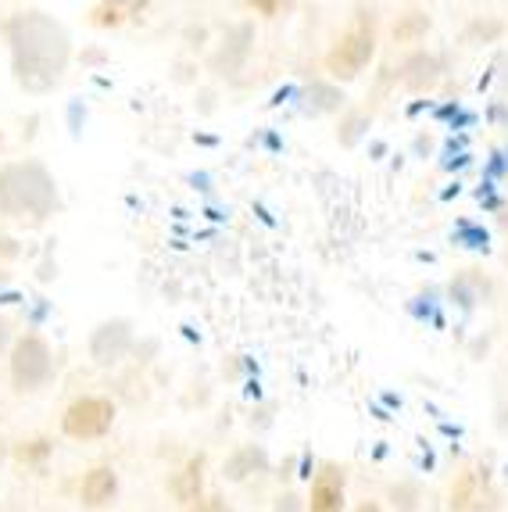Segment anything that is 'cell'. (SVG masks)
Returning <instances> with one entry per match:
<instances>
[{
    "mask_svg": "<svg viewBox=\"0 0 508 512\" xmlns=\"http://www.w3.org/2000/svg\"><path fill=\"white\" fill-rule=\"evenodd\" d=\"M11 47H15V76L26 90H47L65 72L68 40L61 26H54L40 11H26L11 22Z\"/></svg>",
    "mask_w": 508,
    "mask_h": 512,
    "instance_id": "6da1fadb",
    "label": "cell"
},
{
    "mask_svg": "<svg viewBox=\"0 0 508 512\" xmlns=\"http://www.w3.org/2000/svg\"><path fill=\"white\" fill-rule=\"evenodd\" d=\"M54 205V183L40 165H15L0 176V208L8 215L43 219Z\"/></svg>",
    "mask_w": 508,
    "mask_h": 512,
    "instance_id": "7a4b0ae2",
    "label": "cell"
},
{
    "mask_svg": "<svg viewBox=\"0 0 508 512\" xmlns=\"http://www.w3.org/2000/svg\"><path fill=\"white\" fill-rule=\"evenodd\" d=\"M51 373H54V362L47 341L36 337V333H26L15 344V351H11V380H15V387L18 391H36L40 384L51 380Z\"/></svg>",
    "mask_w": 508,
    "mask_h": 512,
    "instance_id": "3957f363",
    "label": "cell"
},
{
    "mask_svg": "<svg viewBox=\"0 0 508 512\" xmlns=\"http://www.w3.org/2000/svg\"><path fill=\"white\" fill-rule=\"evenodd\" d=\"M115 423V405L108 398H79L65 409L61 416V430L76 441H94V437H104Z\"/></svg>",
    "mask_w": 508,
    "mask_h": 512,
    "instance_id": "277c9868",
    "label": "cell"
},
{
    "mask_svg": "<svg viewBox=\"0 0 508 512\" xmlns=\"http://www.w3.org/2000/svg\"><path fill=\"white\" fill-rule=\"evenodd\" d=\"M373 51H376L373 33H369V29H351V33L326 54V69L340 79H355L358 72L373 61Z\"/></svg>",
    "mask_w": 508,
    "mask_h": 512,
    "instance_id": "5b68a950",
    "label": "cell"
},
{
    "mask_svg": "<svg viewBox=\"0 0 508 512\" xmlns=\"http://www.w3.org/2000/svg\"><path fill=\"white\" fill-rule=\"evenodd\" d=\"M308 512H344V473L340 466L326 462L312 480V495H308Z\"/></svg>",
    "mask_w": 508,
    "mask_h": 512,
    "instance_id": "8992f818",
    "label": "cell"
},
{
    "mask_svg": "<svg viewBox=\"0 0 508 512\" xmlns=\"http://www.w3.org/2000/svg\"><path fill=\"white\" fill-rule=\"evenodd\" d=\"M79 495H83V505H90V509H104V505H111L115 495H119V473L111 470V466H94L83 477Z\"/></svg>",
    "mask_w": 508,
    "mask_h": 512,
    "instance_id": "52a82bcc",
    "label": "cell"
},
{
    "mask_svg": "<svg viewBox=\"0 0 508 512\" xmlns=\"http://www.w3.org/2000/svg\"><path fill=\"white\" fill-rule=\"evenodd\" d=\"M129 348V330L126 323H108L97 330L94 337V359L97 362H119Z\"/></svg>",
    "mask_w": 508,
    "mask_h": 512,
    "instance_id": "ba28073f",
    "label": "cell"
},
{
    "mask_svg": "<svg viewBox=\"0 0 508 512\" xmlns=\"http://www.w3.org/2000/svg\"><path fill=\"white\" fill-rule=\"evenodd\" d=\"M455 509H462V512H480L483 505L491 509V498L494 495H487V480L480 477V473H466V477L458 480V487H455Z\"/></svg>",
    "mask_w": 508,
    "mask_h": 512,
    "instance_id": "9c48e42d",
    "label": "cell"
},
{
    "mask_svg": "<svg viewBox=\"0 0 508 512\" xmlns=\"http://www.w3.org/2000/svg\"><path fill=\"white\" fill-rule=\"evenodd\" d=\"M201 459H190L187 462V470L179 473L176 480H172V491H176L179 502H197V495H201Z\"/></svg>",
    "mask_w": 508,
    "mask_h": 512,
    "instance_id": "30bf717a",
    "label": "cell"
},
{
    "mask_svg": "<svg viewBox=\"0 0 508 512\" xmlns=\"http://www.w3.org/2000/svg\"><path fill=\"white\" fill-rule=\"evenodd\" d=\"M194 512H229V509L219 502V498H212V502H197V509H194Z\"/></svg>",
    "mask_w": 508,
    "mask_h": 512,
    "instance_id": "8fae6325",
    "label": "cell"
},
{
    "mask_svg": "<svg viewBox=\"0 0 508 512\" xmlns=\"http://www.w3.org/2000/svg\"><path fill=\"white\" fill-rule=\"evenodd\" d=\"M97 22H101V26H108V22H111V26H115V22H119V11H115V8H101V15H97Z\"/></svg>",
    "mask_w": 508,
    "mask_h": 512,
    "instance_id": "7c38bea8",
    "label": "cell"
},
{
    "mask_svg": "<svg viewBox=\"0 0 508 512\" xmlns=\"http://www.w3.org/2000/svg\"><path fill=\"white\" fill-rule=\"evenodd\" d=\"M8 341V323H4V319H0V344Z\"/></svg>",
    "mask_w": 508,
    "mask_h": 512,
    "instance_id": "4fadbf2b",
    "label": "cell"
},
{
    "mask_svg": "<svg viewBox=\"0 0 508 512\" xmlns=\"http://www.w3.org/2000/svg\"><path fill=\"white\" fill-rule=\"evenodd\" d=\"M358 512H380V505H373V502H365V505H362V509H358Z\"/></svg>",
    "mask_w": 508,
    "mask_h": 512,
    "instance_id": "5bb4252c",
    "label": "cell"
}]
</instances>
